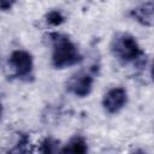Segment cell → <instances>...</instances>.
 Instances as JSON below:
<instances>
[{"label": "cell", "instance_id": "cell-1", "mask_svg": "<svg viewBox=\"0 0 154 154\" xmlns=\"http://www.w3.org/2000/svg\"><path fill=\"white\" fill-rule=\"evenodd\" d=\"M53 54L52 63L57 69H64L72 66L82 60V57L76 47V45L63 34H53Z\"/></svg>", "mask_w": 154, "mask_h": 154}, {"label": "cell", "instance_id": "cell-7", "mask_svg": "<svg viewBox=\"0 0 154 154\" xmlns=\"http://www.w3.org/2000/svg\"><path fill=\"white\" fill-rule=\"evenodd\" d=\"M88 150L87 142L81 136H75L69 141V143L61 149L64 153H85Z\"/></svg>", "mask_w": 154, "mask_h": 154}, {"label": "cell", "instance_id": "cell-5", "mask_svg": "<svg viewBox=\"0 0 154 154\" xmlns=\"http://www.w3.org/2000/svg\"><path fill=\"white\" fill-rule=\"evenodd\" d=\"M10 65L18 77H26L32 71V58L26 51H14L10 57Z\"/></svg>", "mask_w": 154, "mask_h": 154}, {"label": "cell", "instance_id": "cell-8", "mask_svg": "<svg viewBox=\"0 0 154 154\" xmlns=\"http://www.w3.org/2000/svg\"><path fill=\"white\" fill-rule=\"evenodd\" d=\"M47 22L53 25H59L60 23L64 22V17L59 11H52L47 16Z\"/></svg>", "mask_w": 154, "mask_h": 154}, {"label": "cell", "instance_id": "cell-6", "mask_svg": "<svg viewBox=\"0 0 154 154\" xmlns=\"http://www.w3.org/2000/svg\"><path fill=\"white\" fill-rule=\"evenodd\" d=\"M131 16L140 22L143 25H152L153 23V4L152 1H148L147 4H143L135 10H132Z\"/></svg>", "mask_w": 154, "mask_h": 154}, {"label": "cell", "instance_id": "cell-4", "mask_svg": "<svg viewBox=\"0 0 154 154\" xmlns=\"http://www.w3.org/2000/svg\"><path fill=\"white\" fill-rule=\"evenodd\" d=\"M128 100V94L126 90L122 87H116L109 89L102 100V105L105 107V109L109 113H117L118 111H120Z\"/></svg>", "mask_w": 154, "mask_h": 154}, {"label": "cell", "instance_id": "cell-10", "mask_svg": "<svg viewBox=\"0 0 154 154\" xmlns=\"http://www.w3.org/2000/svg\"><path fill=\"white\" fill-rule=\"evenodd\" d=\"M1 114H2V105L0 102V118H1Z\"/></svg>", "mask_w": 154, "mask_h": 154}, {"label": "cell", "instance_id": "cell-2", "mask_svg": "<svg viewBox=\"0 0 154 154\" xmlns=\"http://www.w3.org/2000/svg\"><path fill=\"white\" fill-rule=\"evenodd\" d=\"M111 49L120 61L123 63H131L142 58L143 52L140 48L137 41L134 36L126 32H120L114 36L112 40Z\"/></svg>", "mask_w": 154, "mask_h": 154}, {"label": "cell", "instance_id": "cell-3", "mask_svg": "<svg viewBox=\"0 0 154 154\" xmlns=\"http://www.w3.org/2000/svg\"><path fill=\"white\" fill-rule=\"evenodd\" d=\"M94 78L89 72L81 71L73 75L67 82V90L76 96L84 97L91 91Z\"/></svg>", "mask_w": 154, "mask_h": 154}, {"label": "cell", "instance_id": "cell-9", "mask_svg": "<svg viewBox=\"0 0 154 154\" xmlns=\"http://www.w3.org/2000/svg\"><path fill=\"white\" fill-rule=\"evenodd\" d=\"M16 0H0V10H10Z\"/></svg>", "mask_w": 154, "mask_h": 154}]
</instances>
